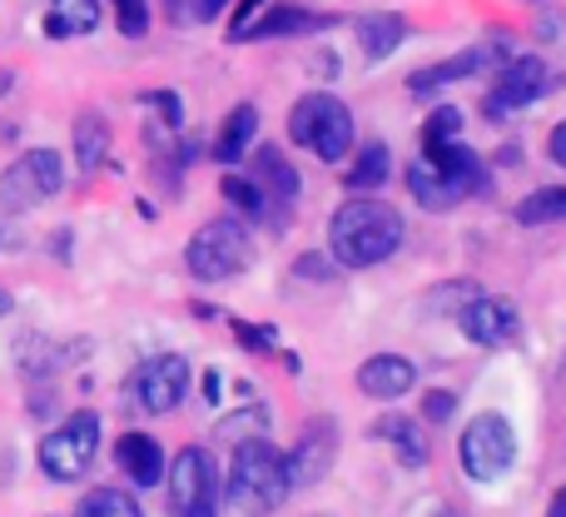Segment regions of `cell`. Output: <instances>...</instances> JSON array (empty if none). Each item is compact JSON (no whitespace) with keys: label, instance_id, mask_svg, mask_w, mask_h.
I'll return each instance as SVG.
<instances>
[{"label":"cell","instance_id":"cell-1","mask_svg":"<svg viewBox=\"0 0 566 517\" xmlns=\"http://www.w3.org/2000/svg\"><path fill=\"white\" fill-rule=\"evenodd\" d=\"M402 245V215L382 199H348L328 219V249L343 269H373Z\"/></svg>","mask_w":566,"mask_h":517},{"label":"cell","instance_id":"cell-2","mask_svg":"<svg viewBox=\"0 0 566 517\" xmlns=\"http://www.w3.org/2000/svg\"><path fill=\"white\" fill-rule=\"evenodd\" d=\"M482 185H488V165H482L478 149L458 145V139H448V145H422V159L408 165L412 199H418L422 209H432V215L462 205V199L478 195Z\"/></svg>","mask_w":566,"mask_h":517},{"label":"cell","instance_id":"cell-3","mask_svg":"<svg viewBox=\"0 0 566 517\" xmlns=\"http://www.w3.org/2000/svg\"><path fill=\"white\" fill-rule=\"evenodd\" d=\"M289 463L269 438H244L234 453V468H229V498L244 517H269L283 508L289 498Z\"/></svg>","mask_w":566,"mask_h":517},{"label":"cell","instance_id":"cell-4","mask_svg":"<svg viewBox=\"0 0 566 517\" xmlns=\"http://www.w3.org/2000/svg\"><path fill=\"white\" fill-rule=\"evenodd\" d=\"M289 139L298 149H308V155H318L323 165H338L353 149V110L328 90H313V95L293 100Z\"/></svg>","mask_w":566,"mask_h":517},{"label":"cell","instance_id":"cell-5","mask_svg":"<svg viewBox=\"0 0 566 517\" xmlns=\"http://www.w3.org/2000/svg\"><path fill=\"white\" fill-rule=\"evenodd\" d=\"M249 259H254V239H249V229L239 219H209L205 229H195V239L185 249L189 273L205 283L239 279L249 269Z\"/></svg>","mask_w":566,"mask_h":517},{"label":"cell","instance_id":"cell-6","mask_svg":"<svg viewBox=\"0 0 566 517\" xmlns=\"http://www.w3.org/2000/svg\"><path fill=\"white\" fill-rule=\"evenodd\" d=\"M224 503V478L209 448H179L175 468H169V508L175 517H219Z\"/></svg>","mask_w":566,"mask_h":517},{"label":"cell","instance_id":"cell-7","mask_svg":"<svg viewBox=\"0 0 566 517\" xmlns=\"http://www.w3.org/2000/svg\"><path fill=\"white\" fill-rule=\"evenodd\" d=\"M95 453H99V413L80 409V413H70L55 433L40 438V468L55 483H75L90 473Z\"/></svg>","mask_w":566,"mask_h":517},{"label":"cell","instance_id":"cell-8","mask_svg":"<svg viewBox=\"0 0 566 517\" xmlns=\"http://www.w3.org/2000/svg\"><path fill=\"white\" fill-rule=\"evenodd\" d=\"M512 458H517V433H512V423L502 413H478L462 428V468H468V478L478 483L502 478L512 468Z\"/></svg>","mask_w":566,"mask_h":517},{"label":"cell","instance_id":"cell-9","mask_svg":"<svg viewBox=\"0 0 566 517\" xmlns=\"http://www.w3.org/2000/svg\"><path fill=\"white\" fill-rule=\"evenodd\" d=\"M60 185H65V165H60L55 149H30L0 175V209H30L40 199L60 195Z\"/></svg>","mask_w":566,"mask_h":517},{"label":"cell","instance_id":"cell-10","mask_svg":"<svg viewBox=\"0 0 566 517\" xmlns=\"http://www.w3.org/2000/svg\"><path fill=\"white\" fill-rule=\"evenodd\" d=\"M189 393V359L179 353H155L129 373V399L145 413H175Z\"/></svg>","mask_w":566,"mask_h":517},{"label":"cell","instance_id":"cell-11","mask_svg":"<svg viewBox=\"0 0 566 517\" xmlns=\"http://www.w3.org/2000/svg\"><path fill=\"white\" fill-rule=\"evenodd\" d=\"M547 85H552V70L542 65L537 55H522V60H512V65L497 70V80H492L482 110H488L492 120H502V115H512V110L542 100V95H547Z\"/></svg>","mask_w":566,"mask_h":517},{"label":"cell","instance_id":"cell-12","mask_svg":"<svg viewBox=\"0 0 566 517\" xmlns=\"http://www.w3.org/2000/svg\"><path fill=\"white\" fill-rule=\"evenodd\" d=\"M333 458H338V423L333 418H313L308 428H303L298 448L289 453V488H313V483L328 478Z\"/></svg>","mask_w":566,"mask_h":517},{"label":"cell","instance_id":"cell-13","mask_svg":"<svg viewBox=\"0 0 566 517\" xmlns=\"http://www.w3.org/2000/svg\"><path fill=\"white\" fill-rule=\"evenodd\" d=\"M458 323H462V333H468L472 343H482V349H502V343L517 339L522 313H517V303L512 299L482 293V299H472L468 309H458Z\"/></svg>","mask_w":566,"mask_h":517},{"label":"cell","instance_id":"cell-14","mask_svg":"<svg viewBox=\"0 0 566 517\" xmlns=\"http://www.w3.org/2000/svg\"><path fill=\"white\" fill-rule=\"evenodd\" d=\"M492 60H497V45H472V50H462V55L438 60V65H428V70H412L408 90L412 95H432V90H442V85H458V80L478 75V70L492 65Z\"/></svg>","mask_w":566,"mask_h":517},{"label":"cell","instance_id":"cell-15","mask_svg":"<svg viewBox=\"0 0 566 517\" xmlns=\"http://www.w3.org/2000/svg\"><path fill=\"white\" fill-rule=\"evenodd\" d=\"M254 179L259 189H264V199L274 209H283V205H298V195H303V179H298V169L283 159V149H274V145H259V155H254Z\"/></svg>","mask_w":566,"mask_h":517},{"label":"cell","instance_id":"cell-16","mask_svg":"<svg viewBox=\"0 0 566 517\" xmlns=\"http://www.w3.org/2000/svg\"><path fill=\"white\" fill-rule=\"evenodd\" d=\"M418 383V369H412L402 353H373L358 369V389L368 399H402V393Z\"/></svg>","mask_w":566,"mask_h":517},{"label":"cell","instance_id":"cell-17","mask_svg":"<svg viewBox=\"0 0 566 517\" xmlns=\"http://www.w3.org/2000/svg\"><path fill=\"white\" fill-rule=\"evenodd\" d=\"M115 463L139 488H155V483L165 478V453H159V443L149 438V433H125V438L115 443Z\"/></svg>","mask_w":566,"mask_h":517},{"label":"cell","instance_id":"cell-18","mask_svg":"<svg viewBox=\"0 0 566 517\" xmlns=\"http://www.w3.org/2000/svg\"><path fill=\"white\" fill-rule=\"evenodd\" d=\"M333 15H313L298 6H269L264 15L249 25V40H274V35H313V30H328Z\"/></svg>","mask_w":566,"mask_h":517},{"label":"cell","instance_id":"cell-19","mask_svg":"<svg viewBox=\"0 0 566 517\" xmlns=\"http://www.w3.org/2000/svg\"><path fill=\"white\" fill-rule=\"evenodd\" d=\"M254 135H259V110L254 105H234L229 110V120L219 125L214 159L219 165H239V159L249 155V145H254Z\"/></svg>","mask_w":566,"mask_h":517},{"label":"cell","instance_id":"cell-20","mask_svg":"<svg viewBox=\"0 0 566 517\" xmlns=\"http://www.w3.org/2000/svg\"><path fill=\"white\" fill-rule=\"evenodd\" d=\"M95 25H99V0H50V10H45V35L50 40L90 35Z\"/></svg>","mask_w":566,"mask_h":517},{"label":"cell","instance_id":"cell-21","mask_svg":"<svg viewBox=\"0 0 566 517\" xmlns=\"http://www.w3.org/2000/svg\"><path fill=\"white\" fill-rule=\"evenodd\" d=\"M358 40H363V55H368V60H388L392 50L408 40V20L392 15V10L363 15V20H358Z\"/></svg>","mask_w":566,"mask_h":517},{"label":"cell","instance_id":"cell-22","mask_svg":"<svg viewBox=\"0 0 566 517\" xmlns=\"http://www.w3.org/2000/svg\"><path fill=\"white\" fill-rule=\"evenodd\" d=\"M75 159L85 175H95L99 165L109 159V125L105 115H80L75 120Z\"/></svg>","mask_w":566,"mask_h":517},{"label":"cell","instance_id":"cell-23","mask_svg":"<svg viewBox=\"0 0 566 517\" xmlns=\"http://www.w3.org/2000/svg\"><path fill=\"white\" fill-rule=\"evenodd\" d=\"M373 438H388L408 468H422V463H428V443H422V433L412 418H378L373 423Z\"/></svg>","mask_w":566,"mask_h":517},{"label":"cell","instance_id":"cell-24","mask_svg":"<svg viewBox=\"0 0 566 517\" xmlns=\"http://www.w3.org/2000/svg\"><path fill=\"white\" fill-rule=\"evenodd\" d=\"M392 175V155L382 139H373V145L358 149V165L348 169V189H382Z\"/></svg>","mask_w":566,"mask_h":517},{"label":"cell","instance_id":"cell-25","mask_svg":"<svg viewBox=\"0 0 566 517\" xmlns=\"http://www.w3.org/2000/svg\"><path fill=\"white\" fill-rule=\"evenodd\" d=\"M557 219H566V185L537 189L517 205V225H557Z\"/></svg>","mask_w":566,"mask_h":517},{"label":"cell","instance_id":"cell-26","mask_svg":"<svg viewBox=\"0 0 566 517\" xmlns=\"http://www.w3.org/2000/svg\"><path fill=\"white\" fill-rule=\"evenodd\" d=\"M75 517H145V513H139V503L129 498V493H119V488H95V493H85V498H80Z\"/></svg>","mask_w":566,"mask_h":517},{"label":"cell","instance_id":"cell-27","mask_svg":"<svg viewBox=\"0 0 566 517\" xmlns=\"http://www.w3.org/2000/svg\"><path fill=\"white\" fill-rule=\"evenodd\" d=\"M224 199L239 209V215H249V219H274L279 215V209L264 199V189H259L254 179H244V175H229L224 179Z\"/></svg>","mask_w":566,"mask_h":517},{"label":"cell","instance_id":"cell-28","mask_svg":"<svg viewBox=\"0 0 566 517\" xmlns=\"http://www.w3.org/2000/svg\"><path fill=\"white\" fill-rule=\"evenodd\" d=\"M115 20L125 40H145L149 30V0H115Z\"/></svg>","mask_w":566,"mask_h":517},{"label":"cell","instance_id":"cell-29","mask_svg":"<svg viewBox=\"0 0 566 517\" xmlns=\"http://www.w3.org/2000/svg\"><path fill=\"white\" fill-rule=\"evenodd\" d=\"M139 105L145 110H159V115H165V125H185V100L175 95V90H149V95H139Z\"/></svg>","mask_w":566,"mask_h":517},{"label":"cell","instance_id":"cell-30","mask_svg":"<svg viewBox=\"0 0 566 517\" xmlns=\"http://www.w3.org/2000/svg\"><path fill=\"white\" fill-rule=\"evenodd\" d=\"M462 135V115L458 110H438V115L428 120V130H422V145H448V139Z\"/></svg>","mask_w":566,"mask_h":517},{"label":"cell","instance_id":"cell-31","mask_svg":"<svg viewBox=\"0 0 566 517\" xmlns=\"http://www.w3.org/2000/svg\"><path fill=\"white\" fill-rule=\"evenodd\" d=\"M264 10H269V0H239L234 20H229V40H249V25H254Z\"/></svg>","mask_w":566,"mask_h":517},{"label":"cell","instance_id":"cell-32","mask_svg":"<svg viewBox=\"0 0 566 517\" xmlns=\"http://www.w3.org/2000/svg\"><path fill=\"white\" fill-rule=\"evenodd\" d=\"M422 413H428V423H448L452 418V393L432 389L428 399H422Z\"/></svg>","mask_w":566,"mask_h":517},{"label":"cell","instance_id":"cell-33","mask_svg":"<svg viewBox=\"0 0 566 517\" xmlns=\"http://www.w3.org/2000/svg\"><path fill=\"white\" fill-rule=\"evenodd\" d=\"M234 333H239V343H244V349H274V329H249V323L234 319Z\"/></svg>","mask_w":566,"mask_h":517},{"label":"cell","instance_id":"cell-34","mask_svg":"<svg viewBox=\"0 0 566 517\" xmlns=\"http://www.w3.org/2000/svg\"><path fill=\"white\" fill-rule=\"evenodd\" d=\"M547 155H552V159H557V165L566 169V120H562L557 130H552V139H547Z\"/></svg>","mask_w":566,"mask_h":517},{"label":"cell","instance_id":"cell-35","mask_svg":"<svg viewBox=\"0 0 566 517\" xmlns=\"http://www.w3.org/2000/svg\"><path fill=\"white\" fill-rule=\"evenodd\" d=\"M224 6H229V0H199V6H195V15H199V20H214Z\"/></svg>","mask_w":566,"mask_h":517},{"label":"cell","instance_id":"cell-36","mask_svg":"<svg viewBox=\"0 0 566 517\" xmlns=\"http://www.w3.org/2000/svg\"><path fill=\"white\" fill-rule=\"evenodd\" d=\"M219 389H224V379H219V373H209V379H205V393H209V403H219Z\"/></svg>","mask_w":566,"mask_h":517},{"label":"cell","instance_id":"cell-37","mask_svg":"<svg viewBox=\"0 0 566 517\" xmlns=\"http://www.w3.org/2000/svg\"><path fill=\"white\" fill-rule=\"evenodd\" d=\"M547 517H566V488L552 498V508H547Z\"/></svg>","mask_w":566,"mask_h":517},{"label":"cell","instance_id":"cell-38","mask_svg":"<svg viewBox=\"0 0 566 517\" xmlns=\"http://www.w3.org/2000/svg\"><path fill=\"white\" fill-rule=\"evenodd\" d=\"M10 309H15V299H10V293H6V289H0V319H6V313H10Z\"/></svg>","mask_w":566,"mask_h":517},{"label":"cell","instance_id":"cell-39","mask_svg":"<svg viewBox=\"0 0 566 517\" xmlns=\"http://www.w3.org/2000/svg\"><path fill=\"white\" fill-rule=\"evenodd\" d=\"M6 90H10V75H6V70H0V95H6Z\"/></svg>","mask_w":566,"mask_h":517},{"label":"cell","instance_id":"cell-40","mask_svg":"<svg viewBox=\"0 0 566 517\" xmlns=\"http://www.w3.org/2000/svg\"><path fill=\"white\" fill-rule=\"evenodd\" d=\"M438 517H458V513H438Z\"/></svg>","mask_w":566,"mask_h":517}]
</instances>
